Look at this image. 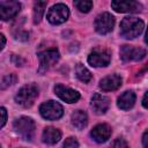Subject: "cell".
<instances>
[{
  "mask_svg": "<svg viewBox=\"0 0 148 148\" xmlns=\"http://www.w3.org/2000/svg\"><path fill=\"white\" fill-rule=\"evenodd\" d=\"M145 23L138 17H125L120 23V35L126 39H133L141 35L143 31Z\"/></svg>",
  "mask_w": 148,
  "mask_h": 148,
  "instance_id": "obj_1",
  "label": "cell"
},
{
  "mask_svg": "<svg viewBox=\"0 0 148 148\" xmlns=\"http://www.w3.org/2000/svg\"><path fill=\"white\" fill-rule=\"evenodd\" d=\"M37 96H38V87L34 83H29L18 89L17 94L15 95V102L23 108H30L34 104Z\"/></svg>",
  "mask_w": 148,
  "mask_h": 148,
  "instance_id": "obj_2",
  "label": "cell"
},
{
  "mask_svg": "<svg viewBox=\"0 0 148 148\" xmlns=\"http://www.w3.org/2000/svg\"><path fill=\"white\" fill-rule=\"evenodd\" d=\"M14 130L23 140L31 141L35 134V123L29 117H21L14 121Z\"/></svg>",
  "mask_w": 148,
  "mask_h": 148,
  "instance_id": "obj_3",
  "label": "cell"
},
{
  "mask_svg": "<svg viewBox=\"0 0 148 148\" xmlns=\"http://www.w3.org/2000/svg\"><path fill=\"white\" fill-rule=\"evenodd\" d=\"M38 58H39V67H38V73L43 74L46 71H49L53 65H56L60 58L59 51L54 47L44 50L42 52L38 53Z\"/></svg>",
  "mask_w": 148,
  "mask_h": 148,
  "instance_id": "obj_4",
  "label": "cell"
},
{
  "mask_svg": "<svg viewBox=\"0 0 148 148\" xmlns=\"http://www.w3.org/2000/svg\"><path fill=\"white\" fill-rule=\"evenodd\" d=\"M39 112L43 118L47 120H56L62 117L64 114V109L61 104H59L56 101H47L44 102L39 106Z\"/></svg>",
  "mask_w": 148,
  "mask_h": 148,
  "instance_id": "obj_5",
  "label": "cell"
},
{
  "mask_svg": "<svg viewBox=\"0 0 148 148\" xmlns=\"http://www.w3.org/2000/svg\"><path fill=\"white\" fill-rule=\"evenodd\" d=\"M68 16H69L68 7L64 3H57L49 9L46 18L51 24H61L67 21Z\"/></svg>",
  "mask_w": 148,
  "mask_h": 148,
  "instance_id": "obj_6",
  "label": "cell"
},
{
  "mask_svg": "<svg viewBox=\"0 0 148 148\" xmlns=\"http://www.w3.org/2000/svg\"><path fill=\"white\" fill-rule=\"evenodd\" d=\"M94 24H95V30L98 34L105 35L112 31L113 25H114V17L110 13H102L97 15Z\"/></svg>",
  "mask_w": 148,
  "mask_h": 148,
  "instance_id": "obj_7",
  "label": "cell"
},
{
  "mask_svg": "<svg viewBox=\"0 0 148 148\" xmlns=\"http://www.w3.org/2000/svg\"><path fill=\"white\" fill-rule=\"evenodd\" d=\"M146 57V50L142 47H134L131 45H123L120 47V58L123 61H139Z\"/></svg>",
  "mask_w": 148,
  "mask_h": 148,
  "instance_id": "obj_8",
  "label": "cell"
},
{
  "mask_svg": "<svg viewBox=\"0 0 148 148\" xmlns=\"http://www.w3.org/2000/svg\"><path fill=\"white\" fill-rule=\"evenodd\" d=\"M111 56L109 51L103 49H95L88 56V62L94 67H105L110 64Z\"/></svg>",
  "mask_w": 148,
  "mask_h": 148,
  "instance_id": "obj_9",
  "label": "cell"
},
{
  "mask_svg": "<svg viewBox=\"0 0 148 148\" xmlns=\"http://www.w3.org/2000/svg\"><path fill=\"white\" fill-rule=\"evenodd\" d=\"M21 9V5L18 1L8 0L0 2V20L2 21H9L14 18Z\"/></svg>",
  "mask_w": 148,
  "mask_h": 148,
  "instance_id": "obj_10",
  "label": "cell"
},
{
  "mask_svg": "<svg viewBox=\"0 0 148 148\" xmlns=\"http://www.w3.org/2000/svg\"><path fill=\"white\" fill-rule=\"evenodd\" d=\"M111 7L118 13H136L142 8L141 3L133 0H114L111 2Z\"/></svg>",
  "mask_w": 148,
  "mask_h": 148,
  "instance_id": "obj_11",
  "label": "cell"
},
{
  "mask_svg": "<svg viewBox=\"0 0 148 148\" xmlns=\"http://www.w3.org/2000/svg\"><path fill=\"white\" fill-rule=\"evenodd\" d=\"M54 92L60 99L66 103H75L80 99V94L76 90L65 87L62 84H57L54 87Z\"/></svg>",
  "mask_w": 148,
  "mask_h": 148,
  "instance_id": "obj_12",
  "label": "cell"
},
{
  "mask_svg": "<svg viewBox=\"0 0 148 148\" xmlns=\"http://www.w3.org/2000/svg\"><path fill=\"white\" fill-rule=\"evenodd\" d=\"M111 133H112V130L108 124H98L91 130L90 136L92 138L94 141L98 143H103L109 140V138L111 136Z\"/></svg>",
  "mask_w": 148,
  "mask_h": 148,
  "instance_id": "obj_13",
  "label": "cell"
},
{
  "mask_svg": "<svg viewBox=\"0 0 148 148\" xmlns=\"http://www.w3.org/2000/svg\"><path fill=\"white\" fill-rule=\"evenodd\" d=\"M92 110L95 113L97 114H103L108 111L109 106H110V99L102 95V94H95L91 97V103H90Z\"/></svg>",
  "mask_w": 148,
  "mask_h": 148,
  "instance_id": "obj_14",
  "label": "cell"
},
{
  "mask_svg": "<svg viewBox=\"0 0 148 148\" xmlns=\"http://www.w3.org/2000/svg\"><path fill=\"white\" fill-rule=\"evenodd\" d=\"M121 86V77L118 74H111L99 81V88L104 91H112Z\"/></svg>",
  "mask_w": 148,
  "mask_h": 148,
  "instance_id": "obj_15",
  "label": "cell"
},
{
  "mask_svg": "<svg viewBox=\"0 0 148 148\" xmlns=\"http://www.w3.org/2000/svg\"><path fill=\"white\" fill-rule=\"evenodd\" d=\"M135 94L132 90H127L125 92H123L119 97H118V108H120L121 110H130L134 106L135 103Z\"/></svg>",
  "mask_w": 148,
  "mask_h": 148,
  "instance_id": "obj_16",
  "label": "cell"
},
{
  "mask_svg": "<svg viewBox=\"0 0 148 148\" xmlns=\"http://www.w3.org/2000/svg\"><path fill=\"white\" fill-rule=\"evenodd\" d=\"M43 142L47 145H54L61 139V132L54 127H46L42 134Z\"/></svg>",
  "mask_w": 148,
  "mask_h": 148,
  "instance_id": "obj_17",
  "label": "cell"
},
{
  "mask_svg": "<svg viewBox=\"0 0 148 148\" xmlns=\"http://www.w3.org/2000/svg\"><path fill=\"white\" fill-rule=\"evenodd\" d=\"M71 120H72V124L75 128L77 130H83L87 124H88V117H87V113L82 110H76L72 113V117H71Z\"/></svg>",
  "mask_w": 148,
  "mask_h": 148,
  "instance_id": "obj_18",
  "label": "cell"
},
{
  "mask_svg": "<svg viewBox=\"0 0 148 148\" xmlns=\"http://www.w3.org/2000/svg\"><path fill=\"white\" fill-rule=\"evenodd\" d=\"M75 73H76V76L80 81L82 82H89L92 77L91 73L89 72V69L87 67H84L82 64H77L76 65V68H75Z\"/></svg>",
  "mask_w": 148,
  "mask_h": 148,
  "instance_id": "obj_19",
  "label": "cell"
},
{
  "mask_svg": "<svg viewBox=\"0 0 148 148\" xmlns=\"http://www.w3.org/2000/svg\"><path fill=\"white\" fill-rule=\"evenodd\" d=\"M46 1H37L35 2L34 5V22L35 23H39L42 17H43V14H44V10H45V7H46Z\"/></svg>",
  "mask_w": 148,
  "mask_h": 148,
  "instance_id": "obj_20",
  "label": "cell"
},
{
  "mask_svg": "<svg viewBox=\"0 0 148 148\" xmlns=\"http://www.w3.org/2000/svg\"><path fill=\"white\" fill-rule=\"evenodd\" d=\"M74 6L82 13H88L91 7H92V1L90 0H80V1H74Z\"/></svg>",
  "mask_w": 148,
  "mask_h": 148,
  "instance_id": "obj_21",
  "label": "cell"
},
{
  "mask_svg": "<svg viewBox=\"0 0 148 148\" xmlns=\"http://www.w3.org/2000/svg\"><path fill=\"white\" fill-rule=\"evenodd\" d=\"M15 81H16V75H14V74H8V75H6V76L2 79L1 83H0V89H6V88L10 87L12 84L15 83Z\"/></svg>",
  "mask_w": 148,
  "mask_h": 148,
  "instance_id": "obj_22",
  "label": "cell"
},
{
  "mask_svg": "<svg viewBox=\"0 0 148 148\" xmlns=\"http://www.w3.org/2000/svg\"><path fill=\"white\" fill-rule=\"evenodd\" d=\"M77 147H79V142L73 136L67 138L65 140V142H64V148H77Z\"/></svg>",
  "mask_w": 148,
  "mask_h": 148,
  "instance_id": "obj_23",
  "label": "cell"
},
{
  "mask_svg": "<svg viewBox=\"0 0 148 148\" xmlns=\"http://www.w3.org/2000/svg\"><path fill=\"white\" fill-rule=\"evenodd\" d=\"M7 121V110L5 108H0V128H2L5 126Z\"/></svg>",
  "mask_w": 148,
  "mask_h": 148,
  "instance_id": "obj_24",
  "label": "cell"
},
{
  "mask_svg": "<svg viewBox=\"0 0 148 148\" xmlns=\"http://www.w3.org/2000/svg\"><path fill=\"white\" fill-rule=\"evenodd\" d=\"M112 148H128V145L124 139L119 138L113 142V147Z\"/></svg>",
  "mask_w": 148,
  "mask_h": 148,
  "instance_id": "obj_25",
  "label": "cell"
},
{
  "mask_svg": "<svg viewBox=\"0 0 148 148\" xmlns=\"http://www.w3.org/2000/svg\"><path fill=\"white\" fill-rule=\"evenodd\" d=\"M15 59H17V61H13L16 66H22L23 64H24V60L21 58V57H18V56H13V58H12V60H15Z\"/></svg>",
  "mask_w": 148,
  "mask_h": 148,
  "instance_id": "obj_26",
  "label": "cell"
},
{
  "mask_svg": "<svg viewBox=\"0 0 148 148\" xmlns=\"http://www.w3.org/2000/svg\"><path fill=\"white\" fill-rule=\"evenodd\" d=\"M147 135H148V132L146 131L142 135V145H143V148H148V145H147Z\"/></svg>",
  "mask_w": 148,
  "mask_h": 148,
  "instance_id": "obj_27",
  "label": "cell"
},
{
  "mask_svg": "<svg viewBox=\"0 0 148 148\" xmlns=\"http://www.w3.org/2000/svg\"><path fill=\"white\" fill-rule=\"evenodd\" d=\"M5 44H6V38H5V36L2 34H0V51L3 49Z\"/></svg>",
  "mask_w": 148,
  "mask_h": 148,
  "instance_id": "obj_28",
  "label": "cell"
},
{
  "mask_svg": "<svg viewBox=\"0 0 148 148\" xmlns=\"http://www.w3.org/2000/svg\"><path fill=\"white\" fill-rule=\"evenodd\" d=\"M147 92L143 95V99H142V105H143V108H147Z\"/></svg>",
  "mask_w": 148,
  "mask_h": 148,
  "instance_id": "obj_29",
  "label": "cell"
}]
</instances>
